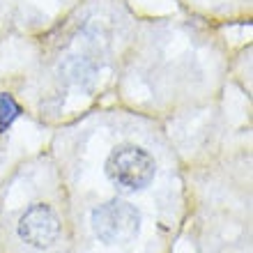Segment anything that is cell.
<instances>
[{
	"mask_svg": "<svg viewBox=\"0 0 253 253\" xmlns=\"http://www.w3.org/2000/svg\"><path fill=\"white\" fill-rule=\"evenodd\" d=\"M129 26L115 14L87 12L62 30L14 101L44 125H67L83 104L101 94L115 62L122 58Z\"/></svg>",
	"mask_w": 253,
	"mask_h": 253,
	"instance_id": "7a4b0ae2",
	"label": "cell"
},
{
	"mask_svg": "<svg viewBox=\"0 0 253 253\" xmlns=\"http://www.w3.org/2000/svg\"><path fill=\"white\" fill-rule=\"evenodd\" d=\"M187 223L175 253H253L251 152L187 168Z\"/></svg>",
	"mask_w": 253,
	"mask_h": 253,
	"instance_id": "277c9868",
	"label": "cell"
},
{
	"mask_svg": "<svg viewBox=\"0 0 253 253\" xmlns=\"http://www.w3.org/2000/svg\"><path fill=\"white\" fill-rule=\"evenodd\" d=\"M5 133H7V126L0 122V168L7 166V161H5Z\"/></svg>",
	"mask_w": 253,
	"mask_h": 253,
	"instance_id": "5b68a950",
	"label": "cell"
},
{
	"mask_svg": "<svg viewBox=\"0 0 253 253\" xmlns=\"http://www.w3.org/2000/svg\"><path fill=\"white\" fill-rule=\"evenodd\" d=\"M76 253H175L189 212L187 168L161 122L94 113L60 125L48 143Z\"/></svg>",
	"mask_w": 253,
	"mask_h": 253,
	"instance_id": "6da1fadb",
	"label": "cell"
},
{
	"mask_svg": "<svg viewBox=\"0 0 253 253\" xmlns=\"http://www.w3.org/2000/svg\"><path fill=\"white\" fill-rule=\"evenodd\" d=\"M0 173H2V168H0Z\"/></svg>",
	"mask_w": 253,
	"mask_h": 253,
	"instance_id": "8992f818",
	"label": "cell"
},
{
	"mask_svg": "<svg viewBox=\"0 0 253 253\" xmlns=\"http://www.w3.org/2000/svg\"><path fill=\"white\" fill-rule=\"evenodd\" d=\"M0 253H76L65 184L48 147L0 173Z\"/></svg>",
	"mask_w": 253,
	"mask_h": 253,
	"instance_id": "3957f363",
	"label": "cell"
}]
</instances>
